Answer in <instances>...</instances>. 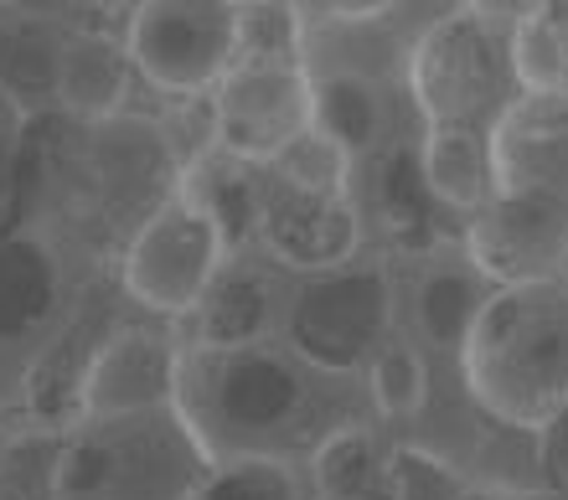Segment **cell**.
Listing matches in <instances>:
<instances>
[{"label": "cell", "mask_w": 568, "mask_h": 500, "mask_svg": "<svg viewBox=\"0 0 568 500\" xmlns=\"http://www.w3.org/2000/svg\"><path fill=\"white\" fill-rule=\"evenodd\" d=\"M408 89L429 130L491 134L496 119L523 99L511 68V27L476 11H449L408 52Z\"/></svg>", "instance_id": "5b68a950"}, {"label": "cell", "mask_w": 568, "mask_h": 500, "mask_svg": "<svg viewBox=\"0 0 568 500\" xmlns=\"http://www.w3.org/2000/svg\"><path fill=\"white\" fill-rule=\"evenodd\" d=\"M311 130L331 140L346 161H373L388 140V103L377 78L352 68L311 73Z\"/></svg>", "instance_id": "d6986e66"}, {"label": "cell", "mask_w": 568, "mask_h": 500, "mask_svg": "<svg viewBox=\"0 0 568 500\" xmlns=\"http://www.w3.org/2000/svg\"><path fill=\"white\" fill-rule=\"evenodd\" d=\"M284 305L290 289H280L264 264H254L248 253H227V264L217 268V279L207 284L202 305L186 315L192 330L181 340L196 346H243V340H280Z\"/></svg>", "instance_id": "9a60e30c"}, {"label": "cell", "mask_w": 568, "mask_h": 500, "mask_svg": "<svg viewBox=\"0 0 568 500\" xmlns=\"http://www.w3.org/2000/svg\"><path fill=\"white\" fill-rule=\"evenodd\" d=\"M367 392H373V412L377 424L404 428L419 424L424 408L434 398V371H429V351L414 336H393L367 367Z\"/></svg>", "instance_id": "44dd1931"}, {"label": "cell", "mask_w": 568, "mask_h": 500, "mask_svg": "<svg viewBox=\"0 0 568 500\" xmlns=\"http://www.w3.org/2000/svg\"><path fill=\"white\" fill-rule=\"evenodd\" d=\"M11 439H16V424L0 412V459H6V449H11Z\"/></svg>", "instance_id": "4316f807"}, {"label": "cell", "mask_w": 568, "mask_h": 500, "mask_svg": "<svg viewBox=\"0 0 568 500\" xmlns=\"http://www.w3.org/2000/svg\"><path fill=\"white\" fill-rule=\"evenodd\" d=\"M491 295L496 284L465 253V243L424 248V264L408 284V336L434 356H455V367H460L465 336H470V325Z\"/></svg>", "instance_id": "5bb4252c"}, {"label": "cell", "mask_w": 568, "mask_h": 500, "mask_svg": "<svg viewBox=\"0 0 568 500\" xmlns=\"http://www.w3.org/2000/svg\"><path fill=\"white\" fill-rule=\"evenodd\" d=\"M460 382L496 424L554 428L568 412V279L496 284L465 336Z\"/></svg>", "instance_id": "7a4b0ae2"}, {"label": "cell", "mask_w": 568, "mask_h": 500, "mask_svg": "<svg viewBox=\"0 0 568 500\" xmlns=\"http://www.w3.org/2000/svg\"><path fill=\"white\" fill-rule=\"evenodd\" d=\"M176 412L212 459V470L248 465H311L315 449L352 424H367V377H336L311 367L284 340L196 346L181 340Z\"/></svg>", "instance_id": "6da1fadb"}, {"label": "cell", "mask_w": 568, "mask_h": 500, "mask_svg": "<svg viewBox=\"0 0 568 500\" xmlns=\"http://www.w3.org/2000/svg\"><path fill=\"white\" fill-rule=\"evenodd\" d=\"M465 253L491 284L564 279L568 274V202L532 192H496L476 217H465Z\"/></svg>", "instance_id": "8fae6325"}, {"label": "cell", "mask_w": 568, "mask_h": 500, "mask_svg": "<svg viewBox=\"0 0 568 500\" xmlns=\"http://www.w3.org/2000/svg\"><path fill=\"white\" fill-rule=\"evenodd\" d=\"M68 424H16V439L0 459V500H52Z\"/></svg>", "instance_id": "7402d4cb"}, {"label": "cell", "mask_w": 568, "mask_h": 500, "mask_svg": "<svg viewBox=\"0 0 568 500\" xmlns=\"http://www.w3.org/2000/svg\"><path fill=\"white\" fill-rule=\"evenodd\" d=\"M511 68L523 93H564L568 83V42L542 11L511 27Z\"/></svg>", "instance_id": "603a6c76"}, {"label": "cell", "mask_w": 568, "mask_h": 500, "mask_svg": "<svg viewBox=\"0 0 568 500\" xmlns=\"http://www.w3.org/2000/svg\"><path fill=\"white\" fill-rule=\"evenodd\" d=\"M130 47L109 31H73L62 37L58 73H52V93L73 119L104 124L124 109L130 99Z\"/></svg>", "instance_id": "ac0fdd59"}, {"label": "cell", "mask_w": 568, "mask_h": 500, "mask_svg": "<svg viewBox=\"0 0 568 500\" xmlns=\"http://www.w3.org/2000/svg\"><path fill=\"white\" fill-rule=\"evenodd\" d=\"M16 124H21V103H16L11 93L0 89V134H11Z\"/></svg>", "instance_id": "d4e9b609"}, {"label": "cell", "mask_w": 568, "mask_h": 500, "mask_svg": "<svg viewBox=\"0 0 568 500\" xmlns=\"http://www.w3.org/2000/svg\"><path fill=\"white\" fill-rule=\"evenodd\" d=\"M243 11L233 0H140L130 16V62L150 89L202 99L239 62Z\"/></svg>", "instance_id": "9c48e42d"}, {"label": "cell", "mask_w": 568, "mask_h": 500, "mask_svg": "<svg viewBox=\"0 0 568 500\" xmlns=\"http://www.w3.org/2000/svg\"><path fill=\"white\" fill-rule=\"evenodd\" d=\"M227 264V243L217 233V222L181 196L176 186L150 206L140 217L135 237L124 243V295L135 299L150 315H165V320H186L207 284L217 279V268Z\"/></svg>", "instance_id": "ba28073f"}, {"label": "cell", "mask_w": 568, "mask_h": 500, "mask_svg": "<svg viewBox=\"0 0 568 500\" xmlns=\"http://www.w3.org/2000/svg\"><path fill=\"white\" fill-rule=\"evenodd\" d=\"M496 192L568 202V93H523L491 130Z\"/></svg>", "instance_id": "4fadbf2b"}, {"label": "cell", "mask_w": 568, "mask_h": 500, "mask_svg": "<svg viewBox=\"0 0 568 500\" xmlns=\"http://www.w3.org/2000/svg\"><path fill=\"white\" fill-rule=\"evenodd\" d=\"M68 6H83V11H109L114 0H68Z\"/></svg>", "instance_id": "83f0119b"}, {"label": "cell", "mask_w": 568, "mask_h": 500, "mask_svg": "<svg viewBox=\"0 0 568 500\" xmlns=\"http://www.w3.org/2000/svg\"><path fill=\"white\" fill-rule=\"evenodd\" d=\"M258 248L295 274H321L362 253V206L352 196V161L315 130L300 134L284 155L264 165Z\"/></svg>", "instance_id": "277c9868"}, {"label": "cell", "mask_w": 568, "mask_h": 500, "mask_svg": "<svg viewBox=\"0 0 568 500\" xmlns=\"http://www.w3.org/2000/svg\"><path fill=\"white\" fill-rule=\"evenodd\" d=\"M181 196H192L223 233L227 253L258 243V206H264V165L243 161L223 145H207L186 161V176L176 181Z\"/></svg>", "instance_id": "e0dca14e"}, {"label": "cell", "mask_w": 568, "mask_h": 500, "mask_svg": "<svg viewBox=\"0 0 568 500\" xmlns=\"http://www.w3.org/2000/svg\"><path fill=\"white\" fill-rule=\"evenodd\" d=\"M538 6L542 0H465V11L486 16V21H496V27H517V21H527Z\"/></svg>", "instance_id": "cb8c5ba5"}, {"label": "cell", "mask_w": 568, "mask_h": 500, "mask_svg": "<svg viewBox=\"0 0 568 500\" xmlns=\"http://www.w3.org/2000/svg\"><path fill=\"white\" fill-rule=\"evenodd\" d=\"M233 6H239V11H248V6H264V0H233Z\"/></svg>", "instance_id": "f1b7e54d"}, {"label": "cell", "mask_w": 568, "mask_h": 500, "mask_svg": "<svg viewBox=\"0 0 568 500\" xmlns=\"http://www.w3.org/2000/svg\"><path fill=\"white\" fill-rule=\"evenodd\" d=\"M398 336V289L383 258H346L321 274H300L284 305L280 340L311 367L367 377L373 356Z\"/></svg>", "instance_id": "8992f818"}, {"label": "cell", "mask_w": 568, "mask_h": 500, "mask_svg": "<svg viewBox=\"0 0 568 500\" xmlns=\"http://www.w3.org/2000/svg\"><path fill=\"white\" fill-rule=\"evenodd\" d=\"M311 134V68L305 62L239 58L212 89V145L270 165Z\"/></svg>", "instance_id": "30bf717a"}, {"label": "cell", "mask_w": 568, "mask_h": 500, "mask_svg": "<svg viewBox=\"0 0 568 500\" xmlns=\"http://www.w3.org/2000/svg\"><path fill=\"white\" fill-rule=\"evenodd\" d=\"M68 258L42 227L0 233V412L11 418L68 330Z\"/></svg>", "instance_id": "52a82bcc"}, {"label": "cell", "mask_w": 568, "mask_h": 500, "mask_svg": "<svg viewBox=\"0 0 568 500\" xmlns=\"http://www.w3.org/2000/svg\"><path fill=\"white\" fill-rule=\"evenodd\" d=\"M305 470H311L315 500H398L404 443L388 439V424L367 418V424L331 433Z\"/></svg>", "instance_id": "2e32d148"}, {"label": "cell", "mask_w": 568, "mask_h": 500, "mask_svg": "<svg viewBox=\"0 0 568 500\" xmlns=\"http://www.w3.org/2000/svg\"><path fill=\"white\" fill-rule=\"evenodd\" d=\"M388 0H331V11H342V16H367V11H383Z\"/></svg>", "instance_id": "484cf974"}, {"label": "cell", "mask_w": 568, "mask_h": 500, "mask_svg": "<svg viewBox=\"0 0 568 500\" xmlns=\"http://www.w3.org/2000/svg\"><path fill=\"white\" fill-rule=\"evenodd\" d=\"M6 11H11V0H0V16H6Z\"/></svg>", "instance_id": "f546056e"}, {"label": "cell", "mask_w": 568, "mask_h": 500, "mask_svg": "<svg viewBox=\"0 0 568 500\" xmlns=\"http://www.w3.org/2000/svg\"><path fill=\"white\" fill-rule=\"evenodd\" d=\"M212 475L176 408L73 418L52 500H207Z\"/></svg>", "instance_id": "3957f363"}, {"label": "cell", "mask_w": 568, "mask_h": 500, "mask_svg": "<svg viewBox=\"0 0 568 500\" xmlns=\"http://www.w3.org/2000/svg\"><path fill=\"white\" fill-rule=\"evenodd\" d=\"M181 340L150 325H114L78 382V418H114V412L176 408Z\"/></svg>", "instance_id": "7c38bea8"}, {"label": "cell", "mask_w": 568, "mask_h": 500, "mask_svg": "<svg viewBox=\"0 0 568 500\" xmlns=\"http://www.w3.org/2000/svg\"><path fill=\"white\" fill-rule=\"evenodd\" d=\"M419 171L439 206L476 217L496 196V165H491V134L476 130H429L419 145Z\"/></svg>", "instance_id": "ffe728a7"}]
</instances>
